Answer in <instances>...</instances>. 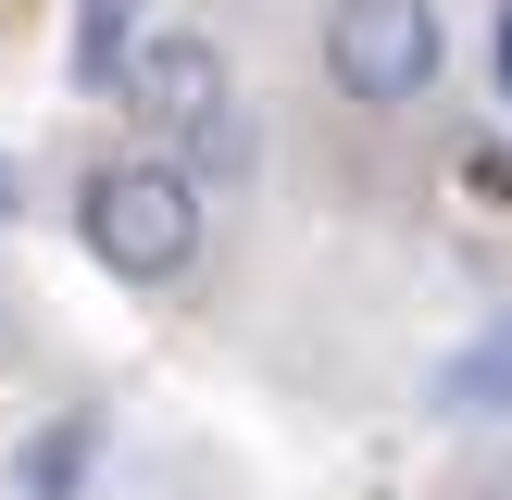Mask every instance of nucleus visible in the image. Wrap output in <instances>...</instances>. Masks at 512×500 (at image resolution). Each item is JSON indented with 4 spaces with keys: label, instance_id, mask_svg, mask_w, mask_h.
<instances>
[{
    "label": "nucleus",
    "instance_id": "f257e3e1",
    "mask_svg": "<svg viewBox=\"0 0 512 500\" xmlns=\"http://www.w3.org/2000/svg\"><path fill=\"white\" fill-rule=\"evenodd\" d=\"M75 238H88V263L113 275V288H188V275H200V238H213V188H200L188 163H163V150L88 163Z\"/></svg>",
    "mask_w": 512,
    "mask_h": 500
},
{
    "label": "nucleus",
    "instance_id": "f03ea898",
    "mask_svg": "<svg viewBox=\"0 0 512 500\" xmlns=\"http://www.w3.org/2000/svg\"><path fill=\"white\" fill-rule=\"evenodd\" d=\"M438 63H450L438 0H338V13H325V75H338L363 113H413V100H438Z\"/></svg>",
    "mask_w": 512,
    "mask_h": 500
},
{
    "label": "nucleus",
    "instance_id": "7ed1b4c3",
    "mask_svg": "<svg viewBox=\"0 0 512 500\" xmlns=\"http://www.w3.org/2000/svg\"><path fill=\"white\" fill-rule=\"evenodd\" d=\"M113 100H125L138 125H163V138H188L213 100H238V75H225V38H200V25H150Z\"/></svg>",
    "mask_w": 512,
    "mask_h": 500
},
{
    "label": "nucleus",
    "instance_id": "20e7f679",
    "mask_svg": "<svg viewBox=\"0 0 512 500\" xmlns=\"http://www.w3.org/2000/svg\"><path fill=\"white\" fill-rule=\"evenodd\" d=\"M88 475H100V413L75 400V413H50V425H25V438H13L0 488H13V500H88Z\"/></svg>",
    "mask_w": 512,
    "mask_h": 500
},
{
    "label": "nucleus",
    "instance_id": "39448f33",
    "mask_svg": "<svg viewBox=\"0 0 512 500\" xmlns=\"http://www.w3.org/2000/svg\"><path fill=\"white\" fill-rule=\"evenodd\" d=\"M425 413H450V425L512 413V313H488V338H475V350H450V363L425 375Z\"/></svg>",
    "mask_w": 512,
    "mask_h": 500
},
{
    "label": "nucleus",
    "instance_id": "423d86ee",
    "mask_svg": "<svg viewBox=\"0 0 512 500\" xmlns=\"http://www.w3.org/2000/svg\"><path fill=\"white\" fill-rule=\"evenodd\" d=\"M138 38H150V0H75V88L113 100L125 63H138Z\"/></svg>",
    "mask_w": 512,
    "mask_h": 500
},
{
    "label": "nucleus",
    "instance_id": "0eeeda50",
    "mask_svg": "<svg viewBox=\"0 0 512 500\" xmlns=\"http://www.w3.org/2000/svg\"><path fill=\"white\" fill-rule=\"evenodd\" d=\"M188 175H200V188H238V175H250V113H238V100H213V113L188 125Z\"/></svg>",
    "mask_w": 512,
    "mask_h": 500
},
{
    "label": "nucleus",
    "instance_id": "6e6552de",
    "mask_svg": "<svg viewBox=\"0 0 512 500\" xmlns=\"http://www.w3.org/2000/svg\"><path fill=\"white\" fill-rule=\"evenodd\" d=\"M488 63H500V100H512V0H500V25H488Z\"/></svg>",
    "mask_w": 512,
    "mask_h": 500
},
{
    "label": "nucleus",
    "instance_id": "1a4fd4ad",
    "mask_svg": "<svg viewBox=\"0 0 512 500\" xmlns=\"http://www.w3.org/2000/svg\"><path fill=\"white\" fill-rule=\"evenodd\" d=\"M0 213H25V175H13V163H0Z\"/></svg>",
    "mask_w": 512,
    "mask_h": 500
}]
</instances>
